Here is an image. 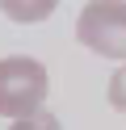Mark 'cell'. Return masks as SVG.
Listing matches in <instances>:
<instances>
[{
	"mask_svg": "<svg viewBox=\"0 0 126 130\" xmlns=\"http://www.w3.org/2000/svg\"><path fill=\"white\" fill-rule=\"evenodd\" d=\"M8 130H59V118L42 105V109L25 113V118H13V122H8Z\"/></svg>",
	"mask_w": 126,
	"mask_h": 130,
	"instance_id": "obj_4",
	"label": "cell"
},
{
	"mask_svg": "<svg viewBox=\"0 0 126 130\" xmlns=\"http://www.w3.org/2000/svg\"><path fill=\"white\" fill-rule=\"evenodd\" d=\"M59 9V0H0V13L17 25H38Z\"/></svg>",
	"mask_w": 126,
	"mask_h": 130,
	"instance_id": "obj_3",
	"label": "cell"
},
{
	"mask_svg": "<svg viewBox=\"0 0 126 130\" xmlns=\"http://www.w3.org/2000/svg\"><path fill=\"white\" fill-rule=\"evenodd\" d=\"M105 96H109V105H114L118 113H126V63H122V71H114V76H109Z\"/></svg>",
	"mask_w": 126,
	"mask_h": 130,
	"instance_id": "obj_5",
	"label": "cell"
},
{
	"mask_svg": "<svg viewBox=\"0 0 126 130\" xmlns=\"http://www.w3.org/2000/svg\"><path fill=\"white\" fill-rule=\"evenodd\" d=\"M50 92V76L38 59L30 55H8L0 59V118H25V113L42 109Z\"/></svg>",
	"mask_w": 126,
	"mask_h": 130,
	"instance_id": "obj_1",
	"label": "cell"
},
{
	"mask_svg": "<svg viewBox=\"0 0 126 130\" xmlns=\"http://www.w3.org/2000/svg\"><path fill=\"white\" fill-rule=\"evenodd\" d=\"M76 38L101 59L126 63V0H88L76 17Z\"/></svg>",
	"mask_w": 126,
	"mask_h": 130,
	"instance_id": "obj_2",
	"label": "cell"
}]
</instances>
